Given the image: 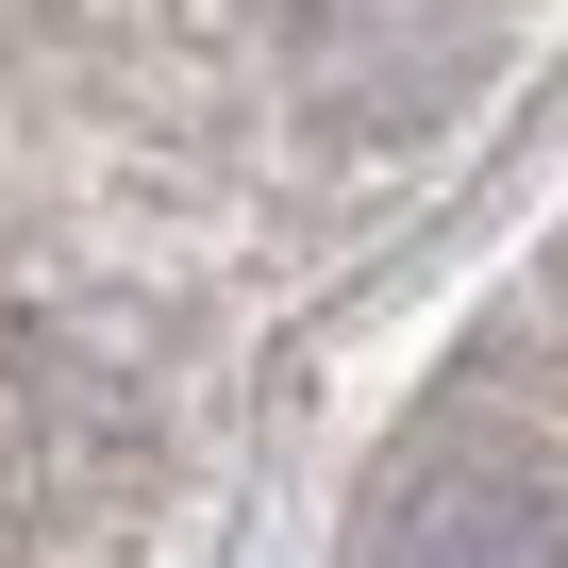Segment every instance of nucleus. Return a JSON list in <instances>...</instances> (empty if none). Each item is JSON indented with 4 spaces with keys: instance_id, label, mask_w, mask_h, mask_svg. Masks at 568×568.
Returning <instances> with one entry per match:
<instances>
[{
    "instance_id": "f257e3e1",
    "label": "nucleus",
    "mask_w": 568,
    "mask_h": 568,
    "mask_svg": "<svg viewBox=\"0 0 568 568\" xmlns=\"http://www.w3.org/2000/svg\"><path fill=\"white\" fill-rule=\"evenodd\" d=\"M352 568H568V551H551V485H535L518 452L435 435L418 468H385V501H368Z\"/></svg>"
}]
</instances>
